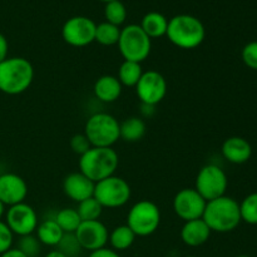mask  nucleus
<instances>
[{"mask_svg": "<svg viewBox=\"0 0 257 257\" xmlns=\"http://www.w3.org/2000/svg\"><path fill=\"white\" fill-rule=\"evenodd\" d=\"M8 52H9V43L5 35L0 33V63L7 59Z\"/></svg>", "mask_w": 257, "mask_h": 257, "instance_id": "nucleus-36", "label": "nucleus"}, {"mask_svg": "<svg viewBox=\"0 0 257 257\" xmlns=\"http://www.w3.org/2000/svg\"><path fill=\"white\" fill-rule=\"evenodd\" d=\"M143 74L142 64L131 60H123L118 69V80L123 87H136Z\"/></svg>", "mask_w": 257, "mask_h": 257, "instance_id": "nucleus-24", "label": "nucleus"}, {"mask_svg": "<svg viewBox=\"0 0 257 257\" xmlns=\"http://www.w3.org/2000/svg\"><path fill=\"white\" fill-rule=\"evenodd\" d=\"M241 58L246 67L257 70V40L247 43L241 52Z\"/></svg>", "mask_w": 257, "mask_h": 257, "instance_id": "nucleus-32", "label": "nucleus"}, {"mask_svg": "<svg viewBox=\"0 0 257 257\" xmlns=\"http://www.w3.org/2000/svg\"><path fill=\"white\" fill-rule=\"evenodd\" d=\"M5 223L10 228L14 236L33 235L37 230L38 221L37 211L28 203L22 202L8 207L5 212Z\"/></svg>", "mask_w": 257, "mask_h": 257, "instance_id": "nucleus-10", "label": "nucleus"}, {"mask_svg": "<svg viewBox=\"0 0 257 257\" xmlns=\"http://www.w3.org/2000/svg\"><path fill=\"white\" fill-rule=\"evenodd\" d=\"M105 22L110 23L113 25L120 27L127 19V9L124 4L119 0H113L105 4L104 8Z\"/></svg>", "mask_w": 257, "mask_h": 257, "instance_id": "nucleus-28", "label": "nucleus"}, {"mask_svg": "<svg viewBox=\"0 0 257 257\" xmlns=\"http://www.w3.org/2000/svg\"><path fill=\"white\" fill-rule=\"evenodd\" d=\"M64 233H74L82 223L75 208H62L53 217Z\"/></svg>", "mask_w": 257, "mask_h": 257, "instance_id": "nucleus-26", "label": "nucleus"}, {"mask_svg": "<svg viewBox=\"0 0 257 257\" xmlns=\"http://www.w3.org/2000/svg\"><path fill=\"white\" fill-rule=\"evenodd\" d=\"M100 2H103V3H105V4H107V3H109V2H113V0H100Z\"/></svg>", "mask_w": 257, "mask_h": 257, "instance_id": "nucleus-40", "label": "nucleus"}, {"mask_svg": "<svg viewBox=\"0 0 257 257\" xmlns=\"http://www.w3.org/2000/svg\"><path fill=\"white\" fill-rule=\"evenodd\" d=\"M207 201L193 188H182L176 193L172 207L176 215L183 221L198 220L202 218Z\"/></svg>", "mask_w": 257, "mask_h": 257, "instance_id": "nucleus-13", "label": "nucleus"}, {"mask_svg": "<svg viewBox=\"0 0 257 257\" xmlns=\"http://www.w3.org/2000/svg\"><path fill=\"white\" fill-rule=\"evenodd\" d=\"M146 131V122L140 117H130L119 123V138L124 142H138L145 137Z\"/></svg>", "mask_w": 257, "mask_h": 257, "instance_id": "nucleus-22", "label": "nucleus"}, {"mask_svg": "<svg viewBox=\"0 0 257 257\" xmlns=\"http://www.w3.org/2000/svg\"><path fill=\"white\" fill-rule=\"evenodd\" d=\"M34 79V67L23 57H8L0 63V92L18 95L27 92Z\"/></svg>", "mask_w": 257, "mask_h": 257, "instance_id": "nucleus-2", "label": "nucleus"}, {"mask_svg": "<svg viewBox=\"0 0 257 257\" xmlns=\"http://www.w3.org/2000/svg\"><path fill=\"white\" fill-rule=\"evenodd\" d=\"M140 27L151 39H157V38L165 37L167 33L168 20L161 13L151 12L142 18Z\"/></svg>", "mask_w": 257, "mask_h": 257, "instance_id": "nucleus-21", "label": "nucleus"}, {"mask_svg": "<svg viewBox=\"0 0 257 257\" xmlns=\"http://www.w3.org/2000/svg\"><path fill=\"white\" fill-rule=\"evenodd\" d=\"M236 257H251V256H247V255H238V256H236Z\"/></svg>", "mask_w": 257, "mask_h": 257, "instance_id": "nucleus-41", "label": "nucleus"}, {"mask_svg": "<svg viewBox=\"0 0 257 257\" xmlns=\"http://www.w3.org/2000/svg\"><path fill=\"white\" fill-rule=\"evenodd\" d=\"M70 148L74 153L79 155V157L82 155H84L88 150H89L92 146H90L89 141L85 137L84 133H78V135H74L72 138H70Z\"/></svg>", "mask_w": 257, "mask_h": 257, "instance_id": "nucleus-34", "label": "nucleus"}, {"mask_svg": "<svg viewBox=\"0 0 257 257\" xmlns=\"http://www.w3.org/2000/svg\"><path fill=\"white\" fill-rule=\"evenodd\" d=\"M44 257H67V256H65L64 253L60 252L59 250H57V248H55V250L49 251V252H48Z\"/></svg>", "mask_w": 257, "mask_h": 257, "instance_id": "nucleus-38", "label": "nucleus"}, {"mask_svg": "<svg viewBox=\"0 0 257 257\" xmlns=\"http://www.w3.org/2000/svg\"><path fill=\"white\" fill-rule=\"evenodd\" d=\"M84 135L92 147H113L120 140L119 122L109 113H94L85 122Z\"/></svg>", "mask_w": 257, "mask_h": 257, "instance_id": "nucleus-5", "label": "nucleus"}, {"mask_svg": "<svg viewBox=\"0 0 257 257\" xmlns=\"http://www.w3.org/2000/svg\"><path fill=\"white\" fill-rule=\"evenodd\" d=\"M221 152L227 162L233 165H243L250 161L252 156V147L250 142L243 137L233 136L225 140L221 147Z\"/></svg>", "mask_w": 257, "mask_h": 257, "instance_id": "nucleus-17", "label": "nucleus"}, {"mask_svg": "<svg viewBox=\"0 0 257 257\" xmlns=\"http://www.w3.org/2000/svg\"><path fill=\"white\" fill-rule=\"evenodd\" d=\"M202 220L211 232L227 233L236 230L241 223L240 203L232 197L222 196L206 203Z\"/></svg>", "mask_w": 257, "mask_h": 257, "instance_id": "nucleus-1", "label": "nucleus"}, {"mask_svg": "<svg viewBox=\"0 0 257 257\" xmlns=\"http://www.w3.org/2000/svg\"><path fill=\"white\" fill-rule=\"evenodd\" d=\"M125 225L137 237L153 235L161 225V211L155 202L141 200L130 208Z\"/></svg>", "mask_w": 257, "mask_h": 257, "instance_id": "nucleus-7", "label": "nucleus"}, {"mask_svg": "<svg viewBox=\"0 0 257 257\" xmlns=\"http://www.w3.org/2000/svg\"><path fill=\"white\" fill-rule=\"evenodd\" d=\"M136 237L137 236L127 225H119L109 232L108 243L110 245L112 250L119 252V251L128 250L135 243Z\"/></svg>", "mask_w": 257, "mask_h": 257, "instance_id": "nucleus-23", "label": "nucleus"}, {"mask_svg": "<svg viewBox=\"0 0 257 257\" xmlns=\"http://www.w3.org/2000/svg\"><path fill=\"white\" fill-rule=\"evenodd\" d=\"M123 85L115 75L105 74L98 78L93 85L95 98L103 103H113L120 97Z\"/></svg>", "mask_w": 257, "mask_h": 257, "instance_id": "nucleus-19", "label": "nucleus"}, {"mask_svg": "<svg viewBox=\"0 0 257 257\" xmlns=\"http://www.w3.org/2000/svg\"><path fill=\"white\" fill-rule=\"evenodd\" d=\"M117 45L123 59L142 64V62L150 57L152 39L143 32L140 25L130 24L120 29V37Z\"/></svg>", "mask_w": 257, "mask_h": 257, "instance_id": "nucleus-6", "label": "nucleus"}, {"mask_svg": "<svg viewBox=\"0 0 257 257\" xmlns=\"http://www.w3.org/2000/svg\"><path fill=\"white\" fill-rule=\"evenodd\" d=\"M63 235L64 232L53 217L39 222L37 230H35V236L38 237V240L43 246H48V247H57Z\"/></svg>", "mask_w": 257, "mask_h": 257, "instance_id": "nucleus-20", "label": "nucleus"}, {"mask_svg": "<svg viewBox=\"0 0 257 257\" xmlns=\"http://www.w3.org/2000/svg\"><path fill=\"white\" fill-rule=\"evenodd\" d=\"M42 243L38 240L37 236L33 233V235H27L19 237L18 241V250L22 251L27 257H38L40 255V251H42Z\"/></svg>", "mask_w": 257, "mask_h": 257, "instance_id": "nucleus-31", "label": "nucleus"}, {"mask_svg": "<svg viewBox=\"0 0 257 257\" xmlns=\"http://www.w3.org/2000/svg\"><path fill=\"white\" fill-rule=\"evenodd\" d=\"M118 165L119 157L113 147H90L79 157V172L94 183L114 175Z\"/></svg>", "mask_w": 257, "mask_h": 257, "instance_id": "nucleus-4", "label": "nucleus"}, {"mask_svg": "<svg viewBox=\"0 0 257 257\" xmlns=\"http://www.w3.org/2000/svg\"><path fill=\"white\" fill-rule=\"evenodd\" d=\"M132 196L131 186L119 176H110L95 183L93 197L102 205L103 208L123 207Z\"/></svg>", "mask_w": 257, "mask_h": 257, "instance_id": "nucleus-8", "label": "nucleus"}, {"mask_svg": "<svg viewBox=\"0 0 257 257\" xmlns=\"http://www.w3.org/2000/svg\"><path fill=\"white\" fill-rule=\"evenodd\" d=\"M57 250H59L67 257H78L83 251V248L75 233H64L60 242L58 243Z\"/></svg>", "mask_w": 257, "mask_h": 257, "instance_id": "nucleus-30", "label": "nucleus"}, {"mask_svg": "<svg viewBox=\"0 0 257 257\" xmlns=\"http://www.w3.org/2000/svg\"><path fill=\"white\" fill-rule=\"evenodd\" d=\"M5 212H7V206L0 201V220L3 218V216H5Z\"/></svg>", "mask_w": 257, "mask_h": 257, "instance_id": "nucleus-39", "label": "nucleus"}, {"mask_svg": "<svg viewBox=\"0 0 257 257\" xmlns=\"http://www.w3.org/2000/svg\"><path fill=\"white\" fill-rule=\"evenodd\" d=\"M166 37L181 49H195L200 47L206 37V29L198 18L180 14L168 20Z\"/></svg>", "mask_w": 257, "mask_h": 257, "instance_id": "nucleus-3", "label": "nucleus"}, {"mask_svg": "<svg viewBox=\"0 0 257 257\" xmlns=\"http://www.w3.org/2000/svg\"><path fill=\"white\" fill-rule=\"evenodd\" d=\"M74 233L83 250L89 252L105 247L109 238V231L100 220L82 221Z\"/></svg>", "mask_w": 257, "mask_h": 257, "instance_id": "nucleus-14", "label": "nucleus"}, {"mask_svg": "<svg viewBox=\"0 0 257 257\" xmlns=\"http://www.w3.org/2000/svg\"><path fill=\"white\" fill-rule=\"evenodd\" d=\"M27 196L28 185L24 178L12 172L0 175V201L5 206L10 207L25 202Z\"/></svg>", "mask_w": 257, "mask_h": 257, "instance_id": "nucleus-15", "label": "nucleus"}, {"mask_svg": "<svg viewBox=\"0 0 257 257\" xmlns=\"http://www.w3.org/2000/svg\"><path fill=\"white\" fill-rule=\"evenodd\" d=\"M95 28L97 24L90 18L73 17L63 25V40L75 48L87 47L94 42Z\"/></svg>", "mask_w": 257, "mask_h": 257, "instance_id": "nucleus-12", "label": "nucleus"}, {"mask_svg": "<svg viewBox=\"0 0 257 257\" xmlns=\"http://www.w3.org/2000/svg\"><path fill=\"white\" fill-rule=\"evenodd\" d=\"M120 28L117 25H113L108 22H103L97 25L95 28L94 42L99 43L104 47H112L115 45L119 40Z\"/></svg>", "mask_w": 257, "mask_h": 257, "instance_id": "nucleus-25", "label": "nucleus"}, {"mask_svg": "<svg viewBox=\"0 0 257 257\" xmlns=\"http://www.w3.org/2000/svg\"><path fill=\"white\" fill-rule=\"evenodd\" d=\"M75 210H77L78 215H79L82 221L99 220L103 212L102 205L94 197L87 198V200L79 202Z\"/></svg>", "mask_w": 257, "mask_h": 257, "instance_id": "nucleus-27", "label": "nucleus"}, {"mask_svg": "<svg viewBox=\"0 0 257 257\" xmlns=\"http://www.w3.org/2000/svg\"><path fill=\"white\" fill-rule=\"evenodd\" d=\"M14 242V233L10 231L5 221L0 220V255L10 250Z\"/></svg>", "mask_w": 257, "mask_h": 257, "instance_id": "nucleus-33", "label": "nucleus"}, {"mask_svg": "<svg viewBox=\"0 0 257 257\" xmlns=\"http://www.w3.org/2000/svg\"><path fill=\"white\" fill-rule=\"evenodd\" d=\"M135 88L142 104L155 107L162 102L167 94V80L160 72L151 69L143 72Z\"/></svg>", "mask_w": 257, "mask_h": 257, "instance_id": "nucleus-11", "label": "nucleus"}, {"mask_svg": "<svg viewBox=\"0 0 257 257\" xmlns=\"http://www.w3.org/2000/svg\"><path fill=\"white\" fill-rule=\"evenodd\" d=\"M241 221L247 225H257V192L246 196L240 203Z\"/></svg>", "mask_w": 257, "mask_h": 257, "instance_id": "nucleus-29", "label": "nucleus"}, {"mask_svg": "<svg viewBox=\"0 0 257 257\" xmlns=\"http://www.w3.org/2000/svg\"><path fill=\"white\" fill-rule=\"evenodd\" d=\"M211 230L202 218L187 221L181 228V240L188 247H200L211 237Z\"/></svg>", "mask_w": 257, "mask_h": 257, "instance_id": "nucleus-18", "label": "nucleus"}, {"mask_svg": "<svg viewBox=\"0 0 257 257\" xmlns=\"http://www.w3.org/2000/svg\"><path fill=\"white\" fill-rule=\"evenodd\" d=\"M0 257H27V256H25L22 251L18 250L17 247H12L10 250L5 251L4 253H2Z\"/></svg>", "mask_w": 257, "mask_h": 257, "instance_id": "nucleus-37", "label": "nucleus"}, {"mask_svg": "<svg viewBox=\"0 0 257 257\" xmlns=\"http://www.w3.org/2000/svg\"><path fill=\"white\" fill-rule=\"evenodd\" d=\"M227 187V175L220 166L213 163L203 166L196 176L195 190L207 202L225 196Z\"/></svg>", "mask_w": 257, "mask_h": 257, "instance_id": "nucleus-9", "label": "nucleus"}, {"mask_svg": "<svg viewBox=\"0 0 257 257\" xmlns=\"http://www.w3.org/2000/svg\"><path fill=\"white\" fill-rule=\"evenodd\" d=\"M94 187L95 183L79 171L69 173L63 181V191L65 196L77 203L93 197Z\"/></svg>", "mask_w": 257, "mask_h": 257, "instance_id": "nucleus-16", "label": "nucleus"}, {"mask_svg": "<svg viewBox=\"0 0 257 257\" xmlns=\"http://www.w3.org/2000/svg\"><path fill=\"white\" fill-rule=\"evenodd\" d=\"M216 257H220V256H216Z\"/></svg>", "mask_w": 257, "mask_h": 257, "instance_id": "nucleus-43", "label": "nucleus"}, {"mask_svg": "<svg viewBox=\"0 0 257 257\" xmlns=\"http://www.w3.org/2000/svg\"><path fill=\"white\" fill-rule=\"evenodd\" d=\"M186 257H198V256H186Z\"/></svg>", "mask_w": 257, "mask_h": 257, "instance_id": "nucleus-42", "label": "nucleus"}, {"mask_svg": "<svg viewBox=\"0 0 257 257\" xmlns=\"http://www.w3.org/2000/svg\"><path fill=\"white\" fill-rule=\"evenodd\" d=\"M88 257H120L119 253L117 252V251L112 250L110 247H103V248H99V250H95V251H92V252H89V256Z\"/></svg>", "mask_w": 257, "mask_h": 257, "instance_id": "nucleus-35", "label": "nucleus"}]
</instances>
